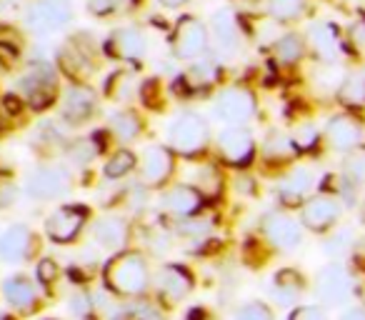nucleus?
<instances>
[{
  "label": "nucleus",
  "instance_id": "1",
  "mask_svg": "<svg viewBox=\"0 0 365 320\" xmlns=\"http://www.w3.org/2000/svg\"><path fill=\"white\" fill-rule=\"evenodd\" d=\"M103 280H106L108 293L115 298H130L138 300L148 293L153 285L150 265L140 250H120L115 253L103 268Z\"/></svg>",
  "mask_w": 365,
  "mask_h": 320
},
{
  "label": "nucleus",
  "instance_id": "2",
  "mask_svg": "<svg viewBox=\"0 0 365 320\" xmlns=\"http://www.w3.org/2000/svg\"><path fill=\"white\" fill-rule=\"evenodd\" d=\"M168 145L175 155L195 160L210 145V123L195 110L178 113L168 125Z\"/></svg>",
  "mask_w": 365,
  "mask_h": 320
},
{
  "label": "nucleus",
  "instance_id": "3",
  "mask_svg": "<svg viewBox=\"0 0 365 320\" xmlns=\"http://www.w3.org/2000/svg\"><path fill=\"white\" fill-rule=\"evenodd\" d=\"M18 91L28 108L43 113L58 100V76L46 61H33L18 81Z\"/></svg>",
  "mask_w": 365,
  "mask_h": 320
},
{
  "label": "nucleus",
  "instance_id": "4",
  "mask_svg": "<svg viewBox=\"0 0 365 320\" xmlns=\"http://www.w3.org/2000/svg\"><path fill=\"white\" fill-rule=\"evenodd\" d=\"M208 46H210V31L205 28L203 21H198L195 16L178 18L170 36V51L175 61L182 63L198 61V58L205 56Z\"/></svg>",
  "mask_w": 365,
  "mask_h": 320
},
{
  "label": "nucleus",
  "instance_id": "5",
  "mask_svg": "<svg viewBox=\"0 0 365 320\" xmlns=\"http://www.w3.org/2000/svg\"><path fill=\"white\" fill-rule=\"evenodd\" d=\"M195 288V278L182 263H165L158 268L153 275V293H155V303L173 308V305L182 303Z\"/></svg>",
  "mask_w": 365,
  "mask_h": 320
},
{
  "label": "nucleus",
  "instance_id": "6",
  "mask_svg": "<svg viewBox=\"0 0 365 320\" xmlns=\"http://www.w3.org/2000/svg\"><path fill=\"white\" fill-rule=\"evenodd\" d=\"M255 93L243 83L228 86L213 98V115L225 125H245L255 115Z\"/></svg>",
  "mask_w": 365,
  "mask_h": 320
},
{
  "label": "nucleus",
  "instance_id": "7",
  "mask_svg": "<svg viewBox=\"0 0 365 320\" xmlns=\"http://www.w3.org/2000/svg\"><path fill=\"white\" fill-rule=\"evenodd\" d=\"M88 220H91V210H88L86 205L66 203L48 215L46 235H48V240L56 245H71L83 235Z\"/></svg>",
  "mask_w": 365,
  "mask_h": 320
},
{
  "label": "nucleus",
  "instance_id": "8",
  "mask_svg": "<svg viewBox=\"0 0 365 320\" xmlns=\"http://www.w3.org/2000/svg\"><path fill=\"white\" fill-rule=\"evenodd\" d=\"M215 148H218V155L225 165L230 168L245 170L253 165L255 160V140L253 133L245 125H228L225 130L218 133V140H215Z\"/></svg>",
  "mask_w": 365,
  "mask_h": 320
},
{
  "label": "nucleus",
  "instance_id": "9",
  "mask_svg": "<svg viewBox=\"0 0 365 320\" xmlns=\"http://www.w3.org/2000/svg\"><path fill=\"white\" fill-rule=\"evenodd\" d=\"M101 113V103H98V93L93 91L88 83H73L66 88L61 100V120L63 125H86Z\"/></svg>",
  "mask_w": 365,
  "mask_h": 320
},
{
  "label": "nucleus",
  "instance_id": "10",
  "mask_svg": "<svg viewBox=\"0 0 365 320\" xmlns=\"http://www.w3.org/2000/svg\"><path fill=\"white\" fill-rule=\"evenodd\" d=\"M73 188V175L66 165H41L26 180V193L33 200H56L68 195Z\"/></svg>",
  "mask_w": 365,
  "mask_h": 320
},
{
  "label": "nucleus",
  "instance_id": "11",
  "mask_svg": "<svg viewBox=\"0 0 365 320\" xmlns=\"http://www.w3.org/2000/svg\"><path fill=\"white\" fill-rule=\"evenodd\" d=\"M73 21V3L71 0H33L26 11V23L38 36H51V33L66 28Z\"/></svg>",
  "mask_w": 365,
  "mask_h": 320
},
{
  "label": "nucleus",
  "instance_id": "12",
  "mask_svg": "<svg viewBox=\"0 0 365 320\" xmlns=\"http://www.w3.org/2000/svg\"><path fill=\"white\" fill-rule=\"evenodd\" d=\"M41 253V238L26 223H16L0 233V260L3 263H31Z\"/></svg>",
  "mask_w": 365,
  "mask_h": 320
},
{
  "label": "nucleus",
  "instance_id": "13",
  "mask_svg": "<svg viewBox=\"0 0 365 320\" xmlns=\"http://www.w3.org/2000/svg\"><path fill=\"white\" fill-rule=\"evenodd\" d=\"M260 233L280 253H293L303 243V225L290 218L288 213H280V210H270V213L263 215Z\"/></svg>",
  "mask_w": 365,
  "mask_h": 320
},
{
  "label": "nucleus",
  "instance_id": "14",
  "mask_svg": "<svg viewBox=\"0 0 365 320\" xmlns=\"http://www.w3.org/2000/svg\"><path fill=\"white\" fill-rule=\"evenodd\" d=\"M138 173H140V185H145L148 190L163 188L175 173V153L170 148L153 143L143 150Z\"/></svg>",
  "mask_w": 365,
  "mask_h": 320
},
{
  "label": "nucleus",
  "instance_id": "15",
  "mask_svg": "<svg viewBox=\"0 0 365 320\" xmlns=\"http://www.w3.org/2000/svg\"><path fill=\"white\" fill-rule=\"evenodd\" d=\"M220 83V66L210 58H198L193 61V66L182 73L180 78H175V91L178 98H195L210 93Z\"/></svg>",
  "mask_w": 365,
  "mask_h": 320
},
{
  "label": "nucleus",
  "instance_id": "16",
  "mask_svg": "<svg viewBox=\"0 0 365 320\" xmlns=\"http://www.w3.org/2000/svg\"><path fill=\"white\" fill-rule=\"evenodd\" d=\"M343 215V205L335 195H313L300 205V225L313 233H328Z\"/></svg>",
  "mask_w": 365,
  "mask_h": 320
},
{
  "label": "nucleus",
  "instance_id": "17",
  "mask_svg": "<svg viewBox=\"0 0 365 320\" xmlns=\"http://www.w3.org/2000/svg\"><path fill=\"white\" fill-rule=\"evenodd\" d=\"M350 288H353V280H350V273L345 270L343 263L323 265L320 273L315 275V295L328 308L343 305L350 295Z\"/></svg>",
  "mask_w": 365,
  "mask_h": 320
},
{
  "label": "nucleus",
  "instance_id": "18",
  "mask_svg": "<svg viewBox=\"0 0 365 320\" xmlns=\"http://www.w3.org/2000/svg\"><path fill=\"white\" fill-rule=\"evenodd\" d=\"M106 53L113 61L140 63L148 53V38H145V33L135 26L118 28V31H113L110 36H108Z\"/></svg>",
  "mask_w": 365,
  "mask_h": 320
},
{
  "label": "nucleus",
  "instance_id": "19",
  "mask_svg": "<svg viewBox=\"0 0 365 320\" xmlns=\"http://www.w3.org/2000/svg\"><path fill=\"white\" fill-rule=\"evenodd\" d=\"M363 135H365L363 123H360V118L350 115V113H338L325 125V140L338 153L358 150L363 145Z\"/></svg>",
  "mask_w": 365,
  "mask_h": 320
},
{
  "label": "nucleus",
  "instance_id": "20",
  "mask_svg": "<svg viewBox=\"0 0 365 320\" xmlns=\"http://www.w3.org/2000/svg\"><path fill=\"white\" fill-rule=\"evenodd\" d=\"M130 220L123 215H103L91 225V238L96 248L110 250V253H120L125 245L130 243Z\"/></svg>",
  "mask_w": 365,
  "mask_h": 320
},
{
  "label": "nucleus",
  "instance_id": "21",
  "mask_svg": "<svg viewBox=\"0 0 365 320\" xmlns=\"http://www.w3.org/2000/svg\"><path fill=\"white\" fill-rule=\"evenodd\" d=\"M3 298L11 305V310H16L18 315H33L41 308V293H38V285L33 283L28 275L16 273L11 278L3 280Z\"/></svg>",
  "mask_w": 365,
  "mask_h": 320
},
{
  "label": "nucleus",
  "instance_id": "22",
  "mask_svg": "<svg viewBox=\"0 0 365 320\" xmlns=\"http://www.w3.org/2000/svg\"><path fill=\"white\" fill-rule=\"evenodd\" d=\"M58 66L68 78H73V83H86V78H91L96 71V56L76 36L58 51Z\"/></svg>",
  "mask_w": 365,
  "mask_h": 320
},
{
  "label": "nucleus",
  "instance_id": "23",
  "mask_svg": "<svg viewBox=\"0 0 365 320\" xmlns=\"http://www.w3.org/2000/svg\"><path fill=\"white\" fill-rule=\"evenodd\" d=\"M203 195L195 190V185H188V183H178V185H170V188L163 193V210L173 218H193V215L200 213L203 208Z\"/></svg>",
  "mask_w": 365,
  "mask_h": 320
},
{
  "label": "nucleus",
  "instance_id": "24",
  "mask_svg": "<svg viewBox=\"0 0 365 320\" xmlns=\"http://www.w3.org/2000/svg\"><path fill=\"white\" fill-rule=\"evenodd\" d=\"M315 185V175L310 168H293L288 175H283L275 188V195H278V203L283 208H298L308 200L310 190Z\"/></svg>",
  "mask_w": 365,
  "mask_h": 320
},
{
  "label": "nucleus",
  "instance_id": "25",
  "mask_svg": "<svg viewBox=\"0 0 365 320\" xmlns=\"http://www.w3.org/2000/svg\"><path fill=\"white\" fill-rule=\"evenodd\" d=\"M308 46L323 63H335L340 53V31L333 23H313L308 31Z\"/></svg>",
  "mask_w": 365,
  "mask_h": 320
},
{
  "label": "nucleus",
  "instance_id": "26",
  "mask_svg": "<svg viewBox=\"0 0 365 320\" xmlns=\"http://www.w3.org/2000/svg\"><path fill=\"white\" fill-rule=\"evenodd\" d=\"M270 293L278 305H293L300 300V295L305 293V278L300 270L295 268H283L273 275L270 283Z\"/></svg>",
  "mask_w": 365,
  "mask_h": 320
},
{
  "label": "nucleus",
  "instance_id": "27",
  "mask_svg": "<svg viewBox=\"0 0 365 320\" xmlns=\"http://www.w3.org/2000/svg\"><path fill=\"white\" fill-rule=\"evenodd\" d=\"M210 31H213V41L215 46L223 53H235L240 46V31H238V21H235L233 11L223 8V11L213 13V23H210Z\"/></svg>",
  "mask_w": 365,
  "mask_h": 320
},
{
  "label": "nucleus",
  "instance_id": "28",
  "mask_svg": "<svg viewBox=\"0 0 365 320\" xmlns=\"http://www.w3.org/2000/svg\"><path fill=\"white\" fill-rule=\"evenodd\" d=\"M298 155V150H295L293 140H290V135H285V133H268L263 140V160L270 165H285L290 163L293 158Z\"/></svg>",
  "mask_w": 365,
  "mask_h": 320
},
{
  "label": "nucleus",
  "instance_id": "29",
  "mask_svg": "<svg viewBox=\"0 0 365 320\" xmlns=\"http://www.w3.org/2000/svg\"><path fill=\"white\" fill-rule=\"evenodd\" d=\"M193 185L205 200H215L223 195V188H225V178H223V170L218 168L215 163H208V165H200L193 175Z\"/></svg>",
  "mask_w": 365,
  "mask_h": 320
},
{
  "label": "nucleus",
  "instance_id": "30",
  "mask_svg": "<svg viewBox=\"0 0 365 320\" xmlns=\"http://www.w3.org/2000/svg\"><path fill=\"white\" fill-rule=\"evenodd\" d=\"M338 100L345 108H363L365 105V68L353 71L343 78L338 86Z\"/></svg>",
  "mask_w": 365,
  "mask_h": 320
},
{
  "label": "nucleus",
  "instance_id": "31",
  "mask_svg": "<svg viewBox=\"0 0 365 320\" xmlns=\"http://www.w3.org/2000/svg\"><path fill=\"white\" fill-rule=\"evenodd\" d=\"M143 133V118L135 110H115L110 115V135L120 143H133Z\"/></svg>",
  "mask_w": 365,
  "mask_h": 320
},
{
  "label": "nucleus",
  "instance_id": "32",
  "mask_svg": "<svg viewBox=\"0 0 365 320\" xmlns=\"http://www.w3.org/2000/svg\"><path fill=\"white\" fill-rule=\"evenodd\" d=\"M305 51H308V43H305L303 36H298V33H285L273 46V56L280 66H295V63H300Z\"/></svg>",
  "mask_w": 365,
  "mask_h": 320
},
{
  "label": "nucleus",
  "instance_id": "33",
  "mask_svg": "<svg viewBox=\"0 0 365 320\" xmlns=\"http://www.w3.org/2000/svg\"><path fill=\"white\" fill-rule=\"evenodd\" d=\"M140 86H138L135 76L130 71H118L108 78L106 83V96L110 98L113 103H130L133 98L138 96Z\"/></svg>",
  "mask_w": 365,
  "mask_h": 320
},
{
  "label": "nucleus",
  "instance_id": "34",
  "mask_svg": "<svg viewBox=\"0 0 365 320\" xmlns=\"http://www.w3.org/2000/svg\"><path fill=\"white\" fill-rule=\"evenodd\" d=\"M103 153V143H98V135L93 138H76L66 143V158L76 165H88Z\"/></svg>",
  "mask_w": 365,
  "mask_h": 320
},
{
  "label": "nucleus",
  "instance_id": "35",
  "mask_svg": "<svg viewBox=\"0 0 365 320\" xmlns=\"http://www.w3.org/2000/svg\"><path fill=\"white\" fill-rule=\"evenodd\" d=\"M140 6V0H88V13L93 18H101V21H108V18H120L133 13Z\"/></svg>",
  "mask_w": 365,
  "mask_h": 320
},
{
  "label": "nucleus",
  "instance_id": "36",
  "mask_svg": "<svg viewBox=\"0 0 365 320\" xmlns=\"http://www.w3.org/2000/svg\"><path fill=\"white\" fill-rule=\"evenodd\" d=\"M135 168H138L135 153L128 150V148H118V150L110 155V160H106L103 173H106V178H110V180H120V178H125V175H130Z\"/></svg>",
  "mask_w": 365,
  "mask_h": 320
},
{
  "label": "nucleus",
  "instance_id": "37",
  "mask_svg": "<svg viewBox=\"0 0 365 320\" xmlns=\"http://www.w3.org/2000/svg\"><path fill=\"white\" fill-rule=\"evenodd\" d=\"M308 0H268V13L275 23H293L305 13Z\"/></svg>",
  "mask_w": 365,
  "mask_h": 320
},
{
  "label": "nucleus",
  "instance_id": "38",
  "mask_svg": "<svg viewBox=\"0 0 365 320\" xmlns=\"http://www.w3.org/2000/svg\"><path fill=\"white\" fill-rule=\"evenodd\" d=\"M68 308L76 315L78 320H96L98 318V308H96V295L88 288H78L76 293L68 300Z\"/></svg>",
  "mask_w": 365,
  "mask_h": 320
},
{
  "label": "nucleus",
  "instance_id": "39",
  "mask_svg": "<svg viewBox=\"0 0 365 320\" xmlns=\"http://www.w3.org/2000/svg\"><path fill=\"white\" fill-rule=\"evenodd\" d=\"M290 140H293L298 155H308V153L318 150L320 133H318V128H315L313 123H300V125L293 130V135H290Z\"/></svg>",
  "mask_w": 365,
  "mask_h": 320
},
{
  "label": "nucleus",
  "instance_id": "40",
  "mask_svg": "<svg viewBox=\"0 0 365 320\" xmlns=\"http://www.w3.org/2000/svg\"><path fill=\"white\" fill-rule=\"evenodd\" d=\"M36 280L43 290L53 293L56 285L61 283V265H58L56 258H41L36 265Z\"/></svg>",
  "mask_w": 365,
  "mask_h": 320
},
{
  "label": "nucleus",
  "instance_id": "41",
  "mask_svg": "<svg viewBox=\"0 0 365 320\" xmlns=\"http://www.w3.org/2000/svg\"><path fill=\"white\" fill-rule=\"evenodd\" d=\"M233 320H275V313L263 300H250V303L240 305V308L235 310Z\"/></svg>",
  "mask_w": 365,
  "mask_h": 320
},
{
  "label": "nucleus",
  "instance_id": "42",
  "mask_svg": "<svg viewBox=\"0 0 365 320\" xmlns=\"http://www.w3.org/2000/svg\"><path fill=\"white\" fill-rule=\"evenodd\" d=\"M343 178L348 180L350 185H363L365 183V153H355L345 160V168H343Z\"/></svg>",
  "mask_w": 365,
  "mask_h": 320
},
{
  "label": "nucleus",
  "instance_id": "43",
  "mask_svg": "<svg viewBox=\"0 0 365 320\" xmlns=\"http://www.w3.org/2000/svg\"><path fill=\"white\" fill-rule=\"evenodd\" d=\"M138 98H140L143 105L150 108V110H158V108H163L160 83H158V78H148V81H143L140 83V91H138Z\"/></svg>",
  "mask_w": 365,
  "mask_h": 320
},
{
  "label": "nucleus",
  "instance_id": "44",
  "mask_svg": "<svg viewBox=\"0 0 365 320\" xmlns=\"http://www.w3.org/2000/svg\"><path fill=\"white\" fill-rule=\"evenodd\" d=\"M128 310H130L133 320H165L158 303H150V300H135V305H130Z\"/></svg>",
  "mask_w": 365,
  "mask_h": 320
},
{
  "label": "nucleus",
  "instance_id": "45",
  "mask_svg": "<svg viewBox=\"0 0 365 320\" xmlns=\"http://www.w3.org/2000/svg\"><path fill=\"white\" fill-rule=\"evenodd\" d=\"M288 320H328V315L320 305H298Z\"/></svg>",
  "mask_w": 365,
  "mask_h": 320
},
{
  "label": "nucleus",
  "instance_id": "46",
  "mask_svg": "<svg viewBox=\"0 0 365 320\" xmlns=\"http://www.w3.org/2000/svg\"><path fill=\"white\" fill-rule=\"evenodd\" d=\"M348 245H350V233H348V230H340L338 235H333V238H330L328 243H325V253H330V255H343Z\"/></svg>",
  "mask_w": 365,
  "mask_h": 320
},
{
  "label": "nucleus",
  "instance_id": "47",
  "mask_svg": "<svg viewBox=\"0 0 365 320\" xmlns=\"http://www.w3.org/2000/svg\"><path fill=\"white\" fill-rule=\"evenodd\" d=\"M0 63H3L6 68H11V66H16V63H18L16 48H13L11 43H6V41H0Z\"/></svg>",
  "mask_w": 365,
  "mask_h": 320
},
{
  "label": "nucleus",
  "instance_id": "48",
  "mask_svg": "<svg viewBox=\"0 0 365 320\" xmlns=\"http://www.w3.org/2000/svg\"><path fill=\"white\" fill-rule=\"evenodd\" d=\"M340 320H365V305H353V308H348L340 315Z\"/></svg>",
  "mask_w": 365,
  "mask_h": 320
},
{
  "label": "nucleus",
  "instance_id": "49",
  "mask_svg": "<svg viewBox=\"0 0 365 320\" xmlns=\"http://www.w3.org/2000/svg\"><path fill=\"white\" fill-rule=\"evenodd\" d=\"M158 3H160L163 8H180V6H185V3H190V0H158Z\"/></svg>",
  "mask_w": 365,
  "mask_h": 320
},
{
  "label": "nucleus",
  "instance_id": "50",
  "mask_svg": "<svg viewBox=\"0 0 365 320\" xmlns=\"http://www.w3.org/2000/svg\"><path fill=\"white\" fill-rule=\"evenodd\" d=\"M0 320H18L16 315H11V313H0Z\"/></svg>",
  "mask_w": 365,
  "mask_h": 320
},
{
  "label": "nucleus",
  "instance_id": "51",
  "mask_svg": "<svg viewBox=\"0 0 365 320\" xmlns=\"http://www.w3.org/2000/svg\"><path fill=\"white\" fill-rule=\"evenodd\" d=\"M243 3H255V0H243Z\"/></svg>",
  "mask_w": 365,
  "mask_h": 320
},
{
  "label": "nucleus",
  "instance_id": "52",
  "mask_svg": "<svg viewBox=\"0 0 365 320\" xmlns=\"http://www.w3.org/2000/svg\"><path fill=\"white\" fill-rule=\"evenodd\" d=\"M46 320H56V318H46Z\"/></svg>",
  "mask_w": 365,
  "mask_h": 320
},
{
  "label": "nucleus",
  "instance_id": "53",
  "mask_svg": "<svg viewBox=\"0 0 365 320\" xmlns=\"http://www.w3.org/2000/svg\"><path fill=\"white\" fill-rule=\"evenodd\" d=\"M213 320H215V318H213Z\"/></svg>",
  "mask_w": 365,
  "mask_h": 320
}]
</instances>
